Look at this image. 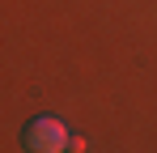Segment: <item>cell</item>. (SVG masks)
Here are the masks:
<instances>
[{"label":"cell","instance_id":"1","mask_svg":"<svg viewBox=\"0 0 157 153\" xmlns=\"http://www.w3.org/2000/svg\"><path fill=\"white\" fill-rule=\"evenodd\" d=\"M68 128L59 124L55 115H38V119H30L26 132H21V145H26L30 153H59V149H68Z\"/></svg>","mask_w":157,"mask_h":153},{"label":"cell","instance_id":"2","mask_svg":"<svg viewBox=\"0 0 157 153\" xmlns=\"http://www.w3.org/2000/svg\"><path fill=\"white\" fill-rule=\"evenodd\" d=\"M68 149L81 153V149H89V145H85V136H68Z\"/></svg>","mask_w":157,"mask_h":153}]
</instances>
